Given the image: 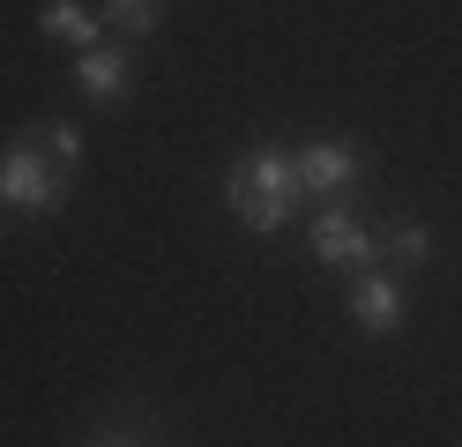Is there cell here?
I'll use <instances>...</instances> for the list:
<instances>
[{"instance_id":"11","label":"cell","mask_w":462,"mask_h":447,"mask_svg":"<svg viewBox=\"0 0 462 447\" xmlns=\"http://www.w3.org/2000/svg\"><path fill=\"white\" fill-rule=\"evenodd\" d=\"M82 447H142L134 433H97V440H82Z\"/></svg>"},{"instance_id":"10","label":"cell","mask_w":462,"mask_h":447,"mask_svg":"<svg viewBox=\"0 0 462 447\" xmlns=\"http://www.w3.org/2000/svg\"><path fill=\"white\" fill-rule=\"evenodd\" d=\"M164 15V0H105V30L112 38H150Z\"/></svg>"},{"instance_id":"8","label":"cell","mask_w":462,"mask_h":447,"mask_svg":"<svg viewBox=\"0 0 462 447\" xmlns=\"http://www.w3.org/2000/svg\"><path fill=\"white\" fill-rule=\"evenodd\" d=\"M432 254V231L418 217H395L388 231H373V268H388V276H402V268H425Z\"/></svg>"},{"instance_id":"3","label":"cell","mask_w":462,"mask_h":447,"mask_svg":"<svg viewBox=\"0 0 462 447\" xmlns=\"http://www.w3.org/2000/svg\"><path fill=\"white\" fill-rule=\"evenodd\" d=\"M306 247H313V261L358 276V268H373V224L358 217V209H343V201H321L313 224H306Z\"/></svg>"},{"instance_id":"2","label":"cell","mask_w":462,"mask_h":447,"mask_svg":"<svg viewBox=\"0 0 462 447\" xmlns=\"http://www.w3.org/2000/svg\"><path fill=\"white\" fill-rule=\"evenodd\" d=\"M0 201L8 209H23V217H52V209L68 201V172L45 157V149H31V142H8L0 149Z\"/></svg>"},{"instance_id":"1","label":"cell","mask_w":462,"mask_h":447,"mask_svg":"<svg viewBox=\"0 0 462 447\" xmlns=\"http://www.w3.org/2000/svg\"><path fill=\"white\" fill-rule=\"evenodd\" d=\"M299 201H306V194H299V164H291V149H283V142H254V149L231 157V172H224V209H231L246 231H262V238L283 231Z\"/></svg>"},{"instance_id":"4","label":"cell","mask_w":462,"mask_h":447,"mask_svg":"<svg viewBox=\"0 0 462 447\" xmlns=\"http://www.w3.org/2000/svg\"><path fill=\"white\" fill-rule=\"evenodd\" d=\"M291 164H299V194H313V201H343V194L365 179V149L321 135V142H299Z\"/></svg>"},{"instance_id":"9","label":"cell","mask_w":462,"mask_h":447,"mask_svg":"<svg viewBox=\"0 0 462 447\" xmlns=\"http://www.w3.org/2000/svg\"><path fill=\"white\" fill-rule=\"evenodd\" d=\"M23 142L45 149V157L60 164V172H75V164H82V135L68 127V119H38V127H23Z\"/></svg>"},{"instance_id":"6","label":"cell","mask_w":462,"mask_h":447,"mask_svg":"<svg viewBox=\"0 0 462 447\" xmlns=\"http://www.w3.org/2000/svg\"><path fill=\"white\" fill-rule=\"evenodd\" d=\"M75 82H82V98H97V105H127V89H134L127 45H90V52H75Z\"/></svg>"},{"instance_id":"7","label":"cell","mask_w":462,"mask_h":447,"mask_svg":"<svg viewBox=\"0 0 462 447\" xmlns=\"http://www.w3.org/2000/svg\"><path fill=\"white\" fill-rule=\"evenodd\" d=\"M38 30H45L52 45H68V52L105 45V15H90L82 0H45V8H38Z\"/></svg>"},{"instance_id":"12","label":"cell","mask_w":462,"mask_h":447,"mask_svg":"<svg viewBox=\"0 0 462 447\" xmlns=\"http://www.w3.org/2000/svg\"><path fill=\"white\" fill-rule=\"evenodd\" d=\"M0 209H8V201H0Z\"/></svg>"},{"instance_id":"5","label":"cell","mask_w":462,"mask_h":447,"mask_svg":"<svg viewBox=\"0 0 462 447\" xmlns=\"http://www.w3.org/2000/svg\"><path fill=\"white\" fill-rule=\"evenodd\" d=\"M351 321L365 328V336H395V328H402V276H388V268H358V276H351Z\"/></svg>"}]
</instances>
